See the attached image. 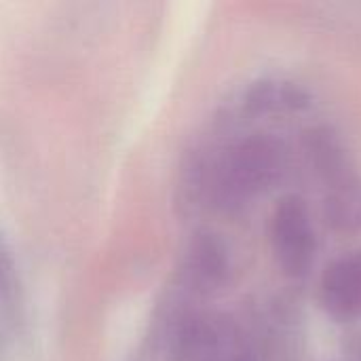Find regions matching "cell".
<instances>
[{"label": "cell", "instance_id": "2", "mask_svg": "<svg viewBox=\"0 0 361 361\" xmlns=\"http://www.w3.org/2000/svg\"><path fill=\"white\" fill-rule=\"evenodd\" d=\"M311 154L326 182V218L338 231L361 228V178L353 169L341 142L326 133H315Z\"/></svg>", "mask_w": 361, "mask_h": 361}, {"label": "cell", "instance_id": "5", "mask_svg": "<svg viewBox=\"0 0 361 361\" xmlns=\"http://www.w3.org/2000/svg\"><path fill=\"white\" fill-rule=\"evenodd\" d=\"M182 275L197 292L212 294L222 290L231 277V254L224 241L212 233L197 235L184 254Z\"/></svg>", "mask_w": 361, "mask_h": 361}, {"label": "cell", "instance_id": "1", "mask_svg": "<svg viewBox=\"0 0 361 361\" xmlns=\"http://www.w3.org/2000/svg\"><path fill=\"white\" fill-rule=\"evenodd\" d=\"M283 144L267 133H254L233 142L205 169L201 184L216 205L233 207L252 195L271 188L283 173Z\"/></svg>", "mask_w": 361, "mask_h": 361}, {"label": "cell", "instance_id": "6", "mask_svg": "<svg viewBox=\"0 0 361 361\" xmlns=\"http://www.w3.org/2000/svg\"><path fill=\"white\" fill-rule=\"evenodd\" d=\"M305 99H307L305 91L296 87L279 85V82H262L250 91L247 106L252 110L267 112V110H279V108H298L307 104Z\"/></svg>", "mask_w": 361, "mask_h": 361}, {"label": "cell", "instance_id": "3", "mask_svg": "<svg viewBox=\"0 0 361 361\" xmlns=\"http://www.w3.org/2000/svg\"><path fill=\"white\" fill-rule=\"evenodd\" d=\"M271 247L283 275L302 279L311 273L317 254V237L311 212L298 195H286L271 214Z\"/></svg>", "mask_w": 361, "mask_h": 361}, {"label": "cell", "instance_id": "4", "mask_svg": "<svg viewBox=\"0 0 361 361\" xmlns=\"http://www.w3.org/2000/svg\"><path fill=\"white\" fill-rule=\"evenodd\" d=\"M324 309L341 322L361 317V250L332 260L319 281Z\"/></svg>", "mask_w": 361, "mask_h": 361}]
</instances>
